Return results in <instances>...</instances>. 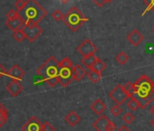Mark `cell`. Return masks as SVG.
<instances>
[{"mask_svg": "<svg viewBox=\"0 0 154 131\" xmlns=\"http://www.w3.org/2000/svg\"><path fill=\"white\" fill-rule=\"evenodd\" d=\"M149 112H150V113H151V114L154 116V105H153V106L150 107V109H149Z\"/></svg>", "mask_w": 154, "mask_h": 131, "instance_id": "37", "label": "cell"}, {"mask_svg": "<svg viewBox=\"0 0 154 131\" xmlns=\"http://www.w3.org/2000/svg\"><path fill=\"white\" fill-rule=\"evenodd\" d=\"M7 91L13 97L18 96L22 91H23V87L19 83V81L17 80H12L6 88Z\"/></svg>", "mask_w": 154, "mask_h": 131, "instance_id": "15", "label": "cell"}, {"mask_svg": "<svg viewBox=\"0 0 154 131\" xmlns=\"http://www.w3.org/2000/svg\"><path fill=\"white\" fill-rule=\"evenodd\" d=\"M42 123L35 117H32L21 127L22 131H41Z\"/></svg>", "mask_w": 154, "mask_h": 131, "instance_id": "9", "label": "cell"}, {"mask_svg": "<svg viewBox=\"0 0 154 131\" xmlns=\"http://www.w3.org/2000/svg\"><path fill=\"white\" fill-rule=\"evenodd\" d=\"M4 108H5V107L3 106V104L1 102H0V111H1L2 109H4Z\"/></svg>", "mask_w": 154, "mask_h": 131, "instance_id": "39", "label": "cell"}, {"mask_svg": "<svg viewBox=\"0 0 154 131\" xmlns=\"http://www.w3.org/2000/svg\"><path fill=\"white\" fill-rule=\"evenodd\" d=\"M96 56L94 55H90V56H84L81 60V63L85 66V68L87 69H91L92 66L94 65V63L95 62L96 60Z\"/></svg>", "mask_w": 154, "mask_h": 131, "instance_id": "18", "label": "cell"}, {"mask_svg": "<svg viewBox=\"0 0 154 131\" xmlns=\"http://www.w3.org/2000/svg\"><path fill=\"white\" fill-rule=\"evenodd\" d=\"M91 109H92V111L94 113V114H96V115H102L103 112H104V110L106 109V105L103 102V100H101L100 98H97V99H95L94 102H93V104L91 105Z\"/></svg>", "mask_w": 154, "mask_h": 131, "instance_id": "16", "label": "cell"}, {"mask_svg": "<svg viewBox=\"0 0 154 131\" xmlns=\"http://www.w3.org/2000/svg\"><path fill=\"white\" fill-rule=\"evenodd\" d=\"M59 67L60 68H67V69H72L73 67L72 62L69 57H64L61 62H59Z\"/></svg>", "mask_w": 154, "mask_h": 131, "instance_id": "24", "label": "cell"}, {"mask_svg": "<svg viewBox=\"0 0 154 131\" xmlns=\"http://www.w3.org/2000/svg\"><path fill=\"white\" fill-rule=\"evenodd\" d=\"M87 77H88V78H89L94 84H96V83H98L99 80L101 79L102 74L99 73V72L94 71V70H90V71L87 73Z\"/></svg>", "mask_w": 154, "mask_h": 131, "instance_id": "21", "label": "cell"}, {"mask_svg": "<svg viewBox=\"0 0 154 131\" xmlns=\"http://www.w3.org/2000/svg\"><path fill=\"white\" fill-rule=\"evenodd\" d=\"M25 35V37L29 41V42H34L43 32L42 27H40L38 25H34V26H27L25 25L22 29H21Z\"/></svg>", "mask_w": 154, "mask_h": 131, "instance_id": "6", "label": "cell"}, {"mask_svg": "<svg viewBox=\"0 0 154 131\" xmlns=\"http://www.w3.org/2000/svg\"><path fill=\"white\" fill-rule=\"evenodd\" d=\"M25 6V1L24 0H17L15 2V8H17V11H20Z\"/></svg>", "mask_w": 154, "mask_h": 131, "instance_id": "32", "label": "cell"}, {"mask_svg": "<svg viewBox=\"0 0 154 131\" xmlns=\"http://www.w3.org/2000/svg\"><path fill=\"white\" fill-rule=\"evenodd\" d=\"M52 17H53V18H54L55 21H60V20H63V12H62L61 10L57 9V10H55V11L52 14Z\"/></svg>", "mask_w": 154, "mask_h": 131, "instance_id": "28", "label": "cell"}, {"mask_svg": "<svg viewBox=\"0 0 154 131\" xmlns=\"http://www.w3.org/2000/svg\"><path fill=\"white\" fill-rule=\"evenodd\" d=\"M64 120H65V122H66L69 126H76L77 124H78V123L80 122L81 117H80V116H79L78 114H77L75 111L72 110V111H70V112L65 116Z\"/></svg>", "mask_w": 154, "mask_h": 131, "instance_id": "17", "label": "cell"}, {"mask_svg": "<svg viewBox=\"0 0 154 131\" xmlns=\"http://www.w3.org/2000/svg\"><path fill=\"white\" fill-rule=\"evenodd\" d=\"M6 75H7V70L5 69V68L3 67V66L0 64V79H1V78H3Z\"/></svg>", "mask_w": 154, "mask_h": 131, "instance_id": "34", "label": "cell"}, {"mask_svg": "<svg viewBox=\"0 0 154 131\" xmlns=\"http://www.w3.org/2000/svg\"><path fill=\"white\" fill-rule=\"evenodd\" d=\"M7 76L9 77L12 80L19 81V80L23 79V78L25 77V71L17 64H16L8 70V72H7Z\"/></svg>", "mask_w": 154, "mask_h": 131, "instance_id": "10", "label": "cell"}, {"mask_svg": "<svg viewBox=\"0 0 154 131\" xmlns=\"http://www.w3.org/2000/svg\"><path fill=\"white\" fill-rule=\"evenodd\" d=\"M122 120L126 123V124H131L133 122L134 120V116L131 113V112H126L123 117H122Z\"/></svg>", "mask_w": 154, "mask_h": 131, "instance_id": "27", "label": "cell"}, {"mask_svg": "<svg viewBox=\"0 0 154 131\" xmlns=\"http://www.w3.org/2000/svg\"><path fill=\"white\" fill-rule=\"evenodd\" d=\"M93 2L99 8L103 7L106 2H105V0H93Z\"/></svg>", "mask_w": 154, "mask_h": 131, "instance_id": "33", "label": "cell"}, {"mask_svg": "<svg viewBox=\"0 0 154 131\" xmlns=\"http://www.w3.org/2000/svg\"><path fill=\"white\" fill-rule=\"evenodd\" d=\"M113 1V0H105V2L106 3H112Z\"/></svg>", "mask_w": 154, "mask_h": 131, "instance_id": "40", "label": "cell"}, {"mask_svg": "<svg viewBox=\"0 0 154 131\" xmlns=\"http://www.w3.org/2000/svg\"><path fill=\"white\" fill-rule=\"evenodd\" d=\"M152 32H153V33H154V27H152Z\"/></svg>", "mask_w": 154, "mask_h": 131, "instance_id": "42", "label": "cell"}, {"mask_svg": "<svg viewBox=\"0 0 154 131\" xmlns=\"http://www.w3.org/2000/svg\"><path fill=\"white\" fill-rule=\"evenodd\" d=\"M150 8V9L154 12V0H152V3H151V6L149 7Z\"/></svg>", "mask_w": 154, "mask_h": 131, "instance_id": "38", "label": "cell"}, {"mask_svg": "<svg viewBox=\"0 0 154 131\" xmlns=\"http://www.w3.org/2000/svg\"><path fill=\"white\" fill-rule=\"evenodd\" d=\"M18 15L25 24L30 22L38 24L47 15V12L36 2V0H26L24 8L18 11Z\"/></svg>", "mask_w": 154, "mask_h": 131, "instance_id": "2", "label": "cell"}, {"mask_svg": "<svg viewBox=\"0 0 154 131\" xmlns=\"http://www.w3.org/2000/svg\"><path fill=\"white\" fill-rule=\"evenodd\" d=\"M5 24H6V26H7L10 30H12L13 32L21 30L22 27L25 26V22H24V20H23L20 17H17V18H15V19L7 20Z\"/></svg>", "mask_w": 154, "mask_h": 131, "instance_id": "14", "label": "cell"}, {"mask_svg": "<svg viewBox=\"0 0 154 131\" xmlns=\"http://www.w3.org/2000/svg\"><path fill=\"white\" fill-rule=\"evenodd\" d=\"M88 21V18L77 8L76 7H72L65 15H63V22L72 31L76 32L78 29Z\"/></svg>", "mask_w": 154, "mask_h": 131, "instance_id": "4", "label": "cell"}, {"mask_svg": "<svg viewBox=\"0 0 154 131\" xmlns=\"http://www.w3.org/2000/svg\"><path fill=\"white\" fill-rule=\"evenodd\" d=\"M127 106H128V107H129L131 111H136V110L140 107V103H139V101L136 99V97H130V99L128 100Z\"/></svg>", "mask_w": 154, "mask_h": 131, "instance_id": "22", "label": "cell"}, {"mask_svg": "<svg viewBox=\"0 0 154 131\" xmlns=\"http://www.w3.org/2000/svg\"><path fill=\"white\" fill-rule=\"evenodd\" d=\"M71 69H67V68H60L59 69L57 80H58V83L63 88H66L67 86H69L73 80Z\"/></svg>", "mask_w": 154, "mask_h": 131, "instance_id": "8", "label": "cell"}, {"mask_svg": "<svg viewBox=\"0 0 154 131\" xmlns=\"http://www.w3.org/2000/svg\"><path fill=\"white\" fill-rule=\"evenodd\" d=\"M54 127L52 126V124H50V122L45 121L44 124H42V128L41 131H54Z\"/></svg>", "mask_w": 154, "mask_h": 131, "instance_id": "29", "label": "cell"}, {"mask_svg": "<svg viewBox=\"0 0 154 131\" xmlns=\"http://www.w3.org/2000/svg\"><path fill=\"white\" fill-rule=\"evenodd\" d=\"M13 37L15 40H17V42H22L26 37H25V35L23 33L22 30H18V31H16L13 33Z\"/></svg>", "mask_w": 154, "mask_h": 131, "instance_id": "26", "label": "cell"}, {"mask_svg": "<svg viewBox=\"0 0 154 131\" xmlns=\"http://www.w3.org/2000/svg\"><path fill=\"white\" fill-rule=\"evenodd\" d=\"M106 69V64L104 62H103L100 58H96L95 62L94 63V65L92 66V68L90 70H94L99 73H102L104 69Z\"/></svg>", "mask_w": 154, "mask_h": 131, "instance_id": "19", "label": "cell"}, {"mask_svg": "<svg viewBox=\"0 0 154 131\" xmlns=\"http://www.w3.org/2000/svg\"><path fill=\"white\" fill-rule=\"evenodd\" d=\"M77 51L83 56H86L90 55H94V53L97 51V47L90 39L86 38L77 46Z\"/></svg>", "mask_w": 154, "mask_h": 131, "instance_id": "7", "label": "cell"}, {"mask_svg": "<svg viewBox=\"0 0 154 131\" xmlns=\"http://www.w3.org/2000/svg\"><path fill=\"white\" fill-rule=\"evenodd\" d=\"M151 125H152V126H154V119H153V120L151 121Z\"/></svg>", "mask_w": 154, "mask_h": 131, "instance_id": "41", "label": "cell"}, {"mask_svg": "<svg viewBox=\"0 0 154 131\" xmlns=\"http://www.w3.org/2000/svg\"><path fill=\"white\" fill-rule=\"evenodd\" d=\"M117 131H130V129H129L126 126H124V125H123V126H121Z\"/></svg>", "mask_w": 154, "mask_h": 131, "instance_id": "36", "label": "cell"}, {"mask_svg": "<svg viewBox=\"0 0 154 131\" xmlns=\"http://www.w3.org/2000/svg\"><path fill=\"white\" fill-rule=\"evenodd\" d=\"M109 97H111L113 102H115L116 105L121 106L122 105L128 98L129 97L126 95V93L124 92L123 88H122V85L119 84L117 85L110 93H109Z\"/></svg>", "mask_w": 154, "mask_h": 131, "instance_id": "5", "label": "cell"}, {"mask_svg": "<svg viewBox=\"0 0 154 131\" xmlns=\"http://www.w3.org/2000/svg\"><path fill=\"white\" fill-rule=\"evenodd\" d=\"M122 108H121V107L120 106H118V105H115V106H113L112 108H111V113L114 116V117H118L121 113H122Z\"/></svg>", "mask_w": 154, "mask_h": 131, "instance_id": "31", "label": "cell"}, {"mask_svg": "<svg viewBox=\"0 0 154 131\" xmlns=\"http://www.w3.org/2000/svg\"><path fill=\"white\" fill-rule=\"evenodd\" d=\"M110 121L111 120L105 115H100V117L93 123V127L95 128L96 131H107Z\"/></svg>", "mask_w": 154, "mask_h": 131, "instance_id": "11", "label": "cell"}, {"mask_svg": "<svg viewBox=\"0 0 154 131\" xmlns=\"http://www.w3.org/2000/svg\"><path fill=\"white\" fill-rule=\"evenodd\" d=\"M59 62L54 56H52L36 70V73L49 87L54 88L58 83L57 76L59 73Z\"/></svg>", "mask_w": 154, "mask_h": 131, "instance_id": "3", "label": "cell"}, {"mask_svg": "<svg viewBox=\"0 0 154 131\" xmlns=\"http://www.w3.org/2000/svg\"><path fill=\"white\" fill-rule=\"evenodd\" d=\"M134 97L139 101L140 107L145 108L154 99V81L142 75L134 84Z\"/></svg>", "mask_w": 154, "mask_h": 131, "instance_id": "1", "label": "cell"}, {"mask_svg": "<svg viewBox=\"0 0 154 131\" xmlns=\"http://www.w3.org/2000/svg\"><path fill=\"white\" fill-rule=\"evenodd\" d=\"M122 88L124 90V92L126 93V95L130 97H134V94H135V89H134V86L131 82L128 81L126 82L123 86H122Z\"/></svg>", "mask_w": 154, "mask_h": 131, "instance_id": "20", "label": "cell"}, {"mask_svg": "<svg viewBox=\"0 0 154 131\" xmlns=\"http://www.w3.org/2000/svg\"><path fill=\"white\" fill-rule=\"evenodd\" d=\"M127 40L134 46H137L140 44V42L143 40L144 37L143 35L138 30V29H133L128 36H127Z\"/></svg>", "mask_w": 154, "mask_h": 131, "instance_id": "13", "label": "cell"}, {"mask_svg": "<svg viewBox=\"0 0 154 131\" xmlns=\"http://www.w3.org/2000/svg\"><path fill=\"white\" fill-rule=\"evenodd\" d=\"M7 18H8V20H11V19H15V18H17V17H19V15H18V12L17 11H16V10H14V9H11V10H9L8 13H7Z\"/></svg>", "mask_w": 154, "mask_h": 131, "instance_id": "30", "label": "cell"}, {"mask_svg": "<svg viewBox=\"0 0 154 131\" xmlns=\"http://www.w3.org/2000/svg\"><path fill=\"white\" fill-rule=\"evenodd\" d=\"M115 60L117 61V63H119L120 65H125L128 60H129V56L124 53V52H120L116 56H115Z\"/></svg>", "mask_w": 154, "mask_h": 131, "instance_id": "23", "label": "cell"}, {"mask_svg": "<svg viewBox=\"0 0 154 131\" xmlns=\"http://www.w3.org/2000/svg\"><path fill=\"white\" fill-rule=\"evenodd\" d=\"M8 121V110L5 107L0 111V127H1Z\"/></svg>", "mask_w": 154, "mask_h": 131, "instance_id": "25", "label": "cell"}, {"mask_svg": "<svg viewBox=\"0 0 154 131\" xmlns=\"http://www.w3.org/2000/svg\"><path fill=\"white\" fill-rule=\"evenodd\" d=\"M71 70H72V79L75 81H81L87 75L85 69L82 67L80 64H76L75 66H73Z\"/></svg>", "mask_w": 154, "mask_h": 131, "instance_id": "12", "label": "cell"}, {"mask_svg": "<svg viewBox=\"0 0 154 131\" xmlns=\"http://www.w3.org/2000/svg\"><path fill=\"white\" fill-rule=\"evenodd\" d=\"M115 128H116L115 125H114L112 121H110V123H109V125H108V127H107V131H114Z\"/></svg>", "mask_w": 154, "mask_h": 131, "instance_id": "35", "label": "cell"}]
</instances>
